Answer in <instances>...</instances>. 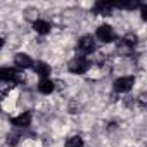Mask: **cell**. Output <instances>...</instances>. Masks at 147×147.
Segmentation results:
<instances>
[{
    "instance_id": "cell-1",
    "label": "cell",
    "mask_w": 147,
    "mask_h": 147,
    "mask_svg": "<svg viewBox=\"0 0 147 147\" xmlns=\"http://www.w3.org/2000/svg\"><path fill=\"white\" fill-rule=\"evenodd\" d=\"M88 66H90L88 61L85 57H82V55H78V57L69 61V71L75 73V75H82V73H85L88 69Z\"/></svg>"
},
{
    "instance_id": "cell-2",
    "label": "cell",
    "mask_w": 147,
    "mask_h": 147,
    "mask_svg": "<svg viewBox=\"0 0 147 147\" xmlns=\"http://www.w3.org/2000/svg\"><path fill=\"white\" fill-rule=\"evenodd\" d=\"M97 38H99L100 42H104V43H109V42H113V40L116 38V35H114V31H113L111 26L104 24V26H99V30H97Z\"/></svg>"
},
{
    "instance_id": "cell-3",
    "label": "cell",
    "mask_w": 147,
    "mask_h": 147,
    "mask_svg": "<svg viewBox=\"0 0 147 147\" xmlns=\"http://www.w3.org/2000/svg\"><path fill=\"white\" fill-rule=\"evenodd\" d=\"M133 83H135L133 76H121L114 82V90L116 92H128L133 87Z\"/></svg>"
},
{
    "instance_id": "cell-4",
    "label": "cell",
    "mask_w": 147,
    "mask_h": 147,
    "mask_svg": "<svg viewBox=\"0 0 147 147\" xmlns=\"http://www.w3.org/2000/svg\"><path fill=\"white\" fill-rule=\"evenodd\" d=\"M21 76L16 69L9 67H0V82H19Z\"/></svg>"
},
{
    "instance_id": "cell-5",
    "label": "cell",
    "mask_w": 147,
    "mask_h": 147,
    "mask_svg": "<svg viewBox=\"0 0 147 147\" xmlns=\"http://www.w3.org/2000/svg\"><path fill=\"white\" fill-rule=\"evenodd\" d=\"M14 64H16L19 69H26V67H31L35 62H33V59H31L28 54H16V57H14Z\"/></svg>"
},
{
    "instance_id": "cell-6",
    "label": "cell",
    "mask_w": 147,
    "mask_h": 147,
    "mask_svg": "<svg viewBox=\"0 0 147 147\" xmlns=\"http://www.w3.org/2000/svg\"><path fill=\"white\" fill-rule=\"evenodd\" d=\"M94 47H95V43H94V38H92L90 35L82 36V38H80V42H78V50H80V52L88 54V52H92V50H94Z\"/></svg>"
},
{
    "instance_id": "cell-7",
    "label": "cell",
    "mask_w": 147,
    "mask_h": 147,
    "mask_svg": "<svg viewBox=\"0 0 147 147\" xmlns=\"http://www.w3.org/2000/svg\"><path fill=\"white\" fill-rule=\"evenodd\" d=\"M11 123L14 125V126H28L30 123H31V113H23V114H19V116H16V118H12L11 119Z\"/></svg>"
},
{
    "instance_id": "cell-8",
    "label": "cell",
    "mask_w": 147,
    "mask_h": 147,
    "mask_svg": "<svg viewBox=\"0 0 147 147\" xmlns=\"http://www.w3.org/2000/svg\"><path fill=\"white\" fill-rule=\"evenodd\" d=\"M94 11L100 16H109L113 11V2H97L94 5Z\"/></svg>"
},
{
    "instance_id": "cell-9",
    "label": "cell",
    "mask_w": 147,
    "mask_h": 147,
    "mask_svg": "<svg viewBox=\"0 0 147 147\" xmlns=\"http://www.w3.org/2000/svg\"><path fill=\"white\" fill-rule=\"evenodd\" d=\"M33 28H35V31L40 33V35H47V33H50V23L42 21V19L35 21V23H33Z\"/></svg>"
},
{
    "instance_id": "cell-10",
    "label": "cell",
    "mask_w": 147,
    "mask_h": 147,
    "mask_svg": "<svg viewBox=\"0 0 147 147\" xmlns=\"http://www.w3.org/2000/svg\"><path fill=\"white\" fill-rule=\"evenodd\" d=\"M33 67H35V71L38 73V75L42 76V80H43V78H47V76L50 75V66H49V64H45V62H35V64H33Z\"/></svg>"
},
{
    "instance_id": "cell-11",
    "label": "cell",
    "mask_w": 147,
    "mask_h": 147,
    "mask_svg": "<svg viewBox=\"0 0 147 147\" xmlns=\"http://www.w3.org/2000/svg\"><path fill=\"white\" fill-rule=\"evenodd\" d=\"M38 90H40L42 94H50V92H54V82L49 80V78L40 80V83H38Z\"/></svg>"
},
{
    "instance_id": "cell-12",
    "label": "cell",
    "mask_w": 147,
    "mask_h": 147,
    "mask_svg": "<svg viewBox=\"0 0 147 147\" xmlns=\"http://www.w3.org/2000/svg\"><path fill=\"white\" fill-rule=\"evenodd\" d=\"M66 147H83V140L80 135H75V137H69L67 142H66Z\"/></svg>"
},
{
    "instance_id": "cell-13",
    "label": "cell",
    "mask_w": 147,
    "mask_h": 147,
    "mask_svg": "<svg viewBox=\"0 0 147 147\" xmlns=\"http://www.w3.org/2000/svg\"><path fill=\"white\" fill-rule=\"evenodd\" d=\"M121 42H123L125 45H128V47H133V45L137 43V35H126Z\"/></svg>"
},
{
    "instance_id": "cell-14",
    "label": "cell",
    "mask_w": 147,
    "mask_h": 147,
    "mask_svg": "<svg viewBox=\"0 0 147 147\" xmlns=\"http://www.w3.org/2000/svg\"><path fill=\"white\" fill-rule=\"evenodd\" d=\"M4 47V38H0V49Z\"/></svg>"
}]
</instances>
